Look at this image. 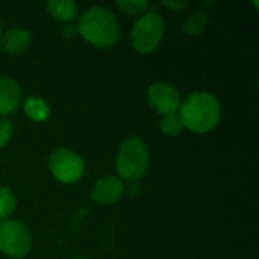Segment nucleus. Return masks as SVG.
Listing matches in <instances>:
<instances>
[{
    "mask_svg": "<svg viewBox=\"0 0 259 259\" xmlns=\"http://www.w3.org/2000/svg\"><path fill=\"white\" fill-rule=\"evenodd\" d=\"M77 30L85 41L100 49L115 46L121 36L120 23L115 14L103 6L88 8L79 18Z\"/></svg>",
    "mask_w": 259,
    "mask_h": 259,
    "instance_id": "obj_1",
    "label": "nucleus"
},
{
    "mask_svg": "<svg viewBox=\"0 0 259 259\" xmlns=\"http://www.w3.org/2000/svg\"><path fill=\"white\" fill-rule=\"evenodd\" d=\"M115 167L121 181H138L149 168V149L138 137L126 138L118 150Z\"/></svg>",
    "mask_w": 259,
    "mask_h": 259,
    "instance_id": "obj_3",
    "label": "nucleus"
},
{
    "mask_svg": "<svg viewBox=\"0 0 259 259\" xmlns=\"http://www.w3.org/2000/svg\"><path fill=\"white\" fill-rule=\"evenodd\" d=\"M47 11L55 20L61 23H70L77 17L79 6L73 0H49Z\"/></svg>",
    "mask_w": 259,
    "mask_h": 259,
    "instance_id": "obj_11",
    "label": "nucleus"
},
{
    "mask_svg": "<svg viewBox=\"0 0 259 259\" xmlns=\"http://www.w3.org/2000/svg\"><path fill=\"white\" fill-rule=\"evenodd\" d=\"M115 5L121 9V12L129 15H140L150 6L146 0H118Z\"/></svg>",
    "mask_w": 259,
    "mask_h": 259,
    "instance_id": "obj_16",
    "label": "nucleus"
},
{
    "mask_svg": "<svg viewBox=\"0 0 259 259\" xmlns=\"http://www.w3.org/2000/svg\"><path fill=\"white\" fill-rule=\"evenodd\" d=\"M71 259H88V258H83V256H77V258H71Z\"/></svg>",
    "mask_w": 259,
    "mask_h": 259,
    "instance_id": "obj_20",
    "label": "nucleus"
},
{
    "mask_svg": "<svg viewBox=\"0 0 259 259\" xmlns=\"http://www.w3.org/2000/svg\"><path fill=\"white\" fill-rule=\"evenodd\" d=\"M32 33L21 27H12L0 36V49L9 55H20L29 49Z\"/></svg>",
    "mask_w": 259,
    "mask_h": 259,
    "instance_id": "obj_9",
    "label": "nucleus"
},
{
    "mask_svg": "<svg viewBox=\"0 0 259 259\" xmlns=\"http://www.w3.org/2000/svg\"><path fill=\"white\" fill-rule=\"evenodd\" d=\"M15 205H17V199H15L14 191L9 187L2 185L0 187V222H5L12 215Z\"/></svg>",
    "mask_w": 259,
    "mask_h": 259,
    "instance_id": "obj_14",
    "label": "nucleus"
},
{
    "mask_svg": "<svg viewBox=\"0 0 259 259\" xmlns=\"http://www.w3.org/2000/svg\"><path fill=\"white\" fill-rule=\"evenodd\" d=\"M23 109H24V114L33 121H46L50 115L49 105L42 99L35 97V96H30L24 100Z\"/></svg>",
    "mask_w": 259,
    "mask_h": 259,
    "instance_id": "obj_12",
    "label": "nucleus"
},
{
    "mask_svg": "<svg viewBox=\"0 0 259 259\" xmlns=\"http://www.w3.org/2000/svg\"><path fill=\"white\" fill-rule=\"evenodd\" d=\"M179 117L184 127L197 134H206L219 124L222 106L214 94L208 91H196L181 105Z\"/></svg>",
    "mask_w": 259,
    "mask_h": 259,
    "instance_id": "obj_2",
    "label": "nucleus"
},
{
    "mask_svg": "<svg viewBox=\"0 0 259 259\" xmlns=\"http://www.w3.org/2000/svg\"><path fill=\"white\" fill-rule=\"evenodd\" d=\"M21 102L20 85L6 76H0V115H9L17 111Z\"/></svg>",
    "mask_w": 259,
    "mask_h": 259,
    "instance_id": "obj_10",
    "label": "nucleus"
},
{
    "mask_svg": "<svg viewBox=\"0 0 259 259\" xmlns=\"http://www.w3.org/2000/svg\"><path fill=\"white\" fill-rule=\"evenodd\" d=\"M147 100L162 115L178 114L181 108L179 91L167 82H153L147 90Z\"/></svg>",
    "mask_w": 259,
    "mask_h": 259,
    "instance_id": "obj_7",
    "label": "nucleus"
},
{
    "mask_svg": "<svg viewBox=\"0 0 259 259\" xmlns=\"http://www.w3.org/2000/svg\"><path fill=\"white\" fill-rule=\"evenodd\" d=\"M32 249L29 229L17 220L0 222V252L9 258H24Z\"/></svg>",
    "mask_w": 259,
    "mask_h": 259,
    "instance_id": "obj_6",
    "label": "nucleus"
},
{
    "mask_svg": "<svg viewBox=\"0 0 259 259\" xmlns=\"http://www.w3.org/2000/svg\"><path fill=\"white\" fill-rule=\"evenodd\" d=\"M162 5L173 9V11H182V9H185L188 6V0H175V2L173 0H165V2H162Z\"/></svg>",
    "mask_w": 259,
    "mask_h": 259,
    "instance_id": "obj_18",
    "label": "nucleus"
},
{
    "mask_svg": "<svg viewBox=\"0 0 259 259\" xmlns=\"http://www.w3.org/2000/svg\"><path fill=\"white\" fill-rule=\"evenodd\" d=\"M47 165L53 178L62 184L77 182L85 171V162L80 155L67 147L55 149L49 155Z\"/></svg>",
    "mask_w": 259,
    "mask_h": 259,
    "instance_id": "obj_5",
    "label": "nucleus"
},
{
    "mask_svg": "<svg viewBox=\"0 0 259 259\" xmlns=\"http://www.w3.org/2000/svg\"><path fill=\"white\" fill-rule=\"evenodd\" d=\"M0 36H2V23H0Z\"/></svg>",
    "mask_w": 259,
    "mask_h": 259,
    "instance_id": "obj_21",
    "label": "nucleus"
},
{
    "mask_svg": "<svg viewBox=\"0 0 259 259\" xmlns=\"http://www.w3.org/2000/svg\"><path fill=\"white\" fill-rule=\"evenodd\" d=\"M159 129L167 137H176L184 131V123L179 114H170V115H164V118L159 123Z\"/></svg>",
    "mask_w": 259,
    "mask_h": 259,
    "instance_id": "obj_15",
    "label": "nucleus"
},
{
    "mask_svg": "<svg viewBox=\"0 0 259 259\" xmlns=\"http://www.w3.org/2000/svg\"><path fill=\"white\" fill-rule=\"evenodd\" d=\"M124 193V184L117 176H105L93 185L90 191V197L93 202L102 206L117 203Z\"/></svg>",
    "mask_w": 259,
    "mask_h": 259,
    "instance_id": "obj_8",
    "label": "nucleus"
},
{
    "mask_svg": "<svg viewBox=\"0 0 259 259\" xmlns=\"http://www.w3.org/2000/svg\"><path fill=\"white\" fill-rule=\"evenodd\" d=\"M208 20H209V18H208L206 11H203V9L196 11L194 14H191V15L184 21L182 30H184L185 33H188V35L197 36V35H200V33L205 30V27H206V24H208Z\"/></svg>",
    "mask_w": 259,
    "mask_h": 259,
    "instance_id": "obj_13",
    "label": "nucleus"
},
{
    "mask_svg": "<svg viewBox=\"0 0 259 259\" xmlns=\"http://www.w3.org/2000/svg\"><path fill=\"white\" fill-rule=\"evenodd\" d=\"M165 33V21L158 11L143 14L134 24L131 32V42L134 49L143 55L155 52L162 42Z\"/></svg>",
    "mask_w": 259,
    "mask_h": 259,
    "instance_id": "obj_4",
    "label": "nucleus"
},
{
    "mask_svg": "<svg viewBox=\"0 0 259 259\" xmlns=\"http://www.w3.org/2000/svg\"><path fill=\"white\" fill-rule=\"evenodd\" d=\"M74 30H76V29H74L73 26H65V27H64V35H65L67 38H73V36H74Z\"/></svg>",
    "mask_w": 259,
    "mask_h": 259,
    "instance_id": "obj_19",
    "label": "nucleus"
},
{
    "mask_svg": "<svg viewBox=\"0 0 259 259\" xmlns=\"http://www.w3.org/2000/svg\"><path fill=\"white\" fill-rule=\"evenodd\" d=\"M14 134V124L8 118H0V149L5 147Z\"/></svg>",
    "mask_w": 259,
    "mask_h": 259,
    "instance_id": "obj_17",
    "label": "nucleus"
}]
</instances>
